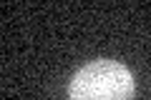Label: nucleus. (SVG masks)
Here are the masks:
<instances>
[{"mask_svg": "<svg viewBox=\"0 0 151 100\" xmlns=\"http://www.w3.org/2000/svg\"><path fill=\"white\" fill-rule=\"evenodd\" d=\"M136 80L124 63L98 58L73 73L68 83L70 100H134Z\"/></svg>", "mask_w": 151, "mask_h": 100, "instance_id": "obj_1", "label": "nucleus"}]
</instances>
